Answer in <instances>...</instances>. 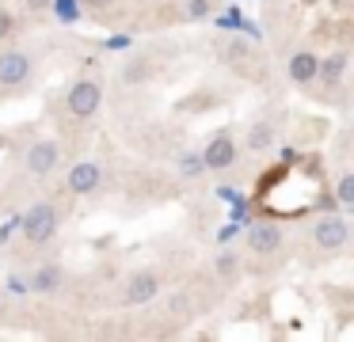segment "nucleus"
I'll return each mask as SVG.
<instances>
[{"mask_svg": "<svg viewBox=\"0 0 354 342\" xmlns=\"http://www.w3.org/2000/svg\"><path fill=\"white\" fill-rule=\"evenodd\" d=\"M95 187H100V164L80 160V164L69 171V190H73V194H92Z\"/></svg>", "mask_w": 354, "mask_h": 342, "instance_id": "obj_8", "label": "nucleus"}, {"mask_svg": "<svg viewBox=\"0 0 354 342\" xmlns=\"http://www.w3.org/2000/svg\"><path fill=\"white\" fill-rule=\"evenodd\" d=\"M316 243H320L324 251H335L346 243V236H351V228H346L343 217H320V225H316Z\"/></svg>", "mask_w": 354, "mask_h": 342, "instance_id": "obj_4", "label": "nucleus"}, {"mask_svg": "<svg viewBox=\"0 0 354 342\" xmlns=\"http://www.w3.org/2000/svg\"><path fill=\"white\" fill-rule=\"evenodd\" d=\"M290 76H293L297 84L316 80V76H320V57H316V53H308V50L293 53V57H290Z\"/></svg>", "mask_w": 354, "mask_h": 342, "instance_id": "obj_10", "label": "nucleus"}, {"mask_svg": "<svg viewBox=\"0 0 354 342\" xmlns=\"http://www.w3.org/2000/svg\"><path fill=\"white\" fill-rule=\"evenodd\" d=\"M4 35H12V15L8 12H0V38Z\"/></svg>", "mask_w": 354, "mask_h": 342, "instance_id": "obj_19", "label": "nucleus"}, {"mask_svg": "<svg viewBox=\"0 0 354 342\" xmlns=\"http://www.w3.org/2000/svg\"><path fill=\"white\" fill-rule=\"evenodd\" d=\"M27 4H35V8H42V4H46V0H27Z\"/></svg>", "mask_w": 354, "mask_h": 342, "instance_id": "obj_21", "label": "nucleus"}, {"mask_svg": "<svg viewBox=\"0 0 354 342\" xmlns=\"http://www.w3.org/2000/svg\"><path fill=\"white\" fill-rule=\"evenodd\" d=\"M35 289H39V293H50V289H57V270H39V278H35Z\"/></svg>", "mask_w": 354, "mask_h": 342, "instance_id": "obj_15", "label": "nucleus"}, {"mask_svg": "<svg viewBox=\"0 0 354 342\" xmlns=\"http://www.w3.org/2000/svg\"><path fill=\"white\" fill-rule=\"evenodd\" d=\"M259 198H263V209H270L278 198H286L278 205V217H297L320 198V182H316V175L308 167H278V171H270L263 179Z\"/></svg>", "mask_w": 354, "mask_h": 342, "instance_id": "obj_1", "label": "nucleus"}, {"mask_svg": "<svg viewBox=\"0 0 354 342\" xmlns=\"http://www.w3.org/2000/svg\"><path fill=\"white\" fill-rule=\"evenodd\" d=\"M156 289H160L156 274L141 270V274H133V278L126 281V301H130V304H149L156 296Z\"/></svg>", "mask_w": 354, "mask_h": 342, "instance_id": "obj_7", "label": "nucleus"}, {"mask_svg": "<svg viewBox=\"0 0 354 342\" xmlns=\"http://www.w3.org/2000/svg\"><path fill=\"white\" fill-rule=\"evenodd\" d=\"M54 228H57V213H54V205H31L27 209V217H24V236L31 243H46L50 236H54Z\"/></svg>", "mask_w": 354, "mask_h": 342, "instance_id": "obj_2", "label": "nucleus"}, {"mask_svg": "<svg viewBox=\"0 0 354 342\" xmlns=\"http://www.w3.org/2000/svg\"><path fill=\"white\" fill-rule=\"evenodd\" d=\"M179 167H183V175H202V171H206V156H194V152H187V156L179 160Z\"/></svg>", "mask_w": 354, "mask_h": 342, "instance_id": "obj_14", "label": "nucleus"}, {"mask_svg": "<svg viewBox=\"0 0 354 342\" xmlns=\"http://www.w3.org/2000/svg\"><path fill=\"white\" fill-rule=\"evenodd\" d=\"M248 243H252L255 251H263V255H270V251H278V243H282V232H278L274 225H255L252 232H248Z\"/></svg>", "mask_w": 354, "mask_h": 342, "instance_id": "obj_11", "label": "nucleus"}, {"mask_svg": "<svg viewBox=\"0 0 354 342\" xmlns=\"http://www.w3.org/2000/svg\"><path fill=\"white\" fill-rule=\"evenodd\" d=\"M343 65H346V57H343V53H335V57H331V61H328V65H320V73H324V80H328V84H335V80H339V76H343Z\"/></svg>", "mask_w": 354, "mask_h": 342, "instance_id": "obj_12", "label": "nucleus"}, {"mask_svg": "<svg viewBox=\"0 0 354 342\" xmlns=\"http://www.w3.org/2000/svg\"><path fill=\"white\" fill-rule=\"evenodd\" d=\"M335 198H339L343 205H351V209H354V175H343V179H339Z\"/></svg>", "mask_w": 354, "mask_h": 342, "instance_id": "obj_13", "label": "nucleus"}, {"mask_svg": "<svg viewBox=\"0 0 354 342\" xmlns=\"http://www.w3.org/2000/svg\"><path fill=\"white\" fill-rule=\"evenodd\" d=\"M54 164H57V144L54 141H39V144L27 149V167H31L35 175L54 171Z\"/></svg>", "mask_w": 354, "mask_h": 342, "instance_id": "obj_9", "label": "nucleus"}, {"mask_svg": "<svg viewBox=\"0 0 354 342\" xmlns=\"http://www.w3.org/2000/svg\"><path fill=\"white\" fill-rule=\"evenodd\" d=\"M248 144H252V149H267V144H270V129L267 126H255L252 137H248Z\"/></svg>", "mask_w": 354, "mask_h": 342, "instance_id": "obj_16", "label": "nucleus"}, {"mask_svg": "<svg viewBox=\"0 0 354 342\" xmlns=\"http://www.w3.org/2000/svg\"><path fill=\"white\" fill-rule=\"evenodd\" d=\"M206 167H214V171H221V167H229L232 160H236V144H232V137L229 133H217L214 141L206 144Z\"/></svg>", "mask_w": 354, "mask_h": 342, "instance_id": "obj_6", "label": "nucleus"}, {"mask_svg": "<svg viewBox=\"0 0 354 342\" xmlns=\"http://www.w3.org/2000/svg\"><path fill=\"white\" fill-rule=\"evenodd\" d=\"M31 76V61L24 53H0V84L4 88H16Z\"/></svg>", "mask_w": 354, "mask_h": 342, "instance_id": "obj_5", "label": "nucleus"}, {"mask_svg": "<svg viewBox=\"0 0 354 342\" xmlns=\"http://www.w3.org/2000/svg\"><path fill=\"white\" fill-rule=\"evenodd\" d=\"M100 99H103V88L95 80H77L69 88V99H65V103H69V111L77 114V118H92V114L100 111Z\"/></svg>", "mask_w": 354, "mask_h": 342, "instance_id": "obj_3", "label": "nucleus"}, {"mask_svg": "<svg viewBox=\"0 0 354 342\" xmlns=\"http://www.w3.org/2000/svg\"><path fill=\"white\" fill-rule=\"evenodd\" d=\"M187 12H191L194 19H202V15L209 12V0H191V4H187Z\"/></svg>", "mask_w": 354, "mask_h": 342, "instance_id": "obj_18", "label": "nucleus"}, {"mask_svg": "<svg viewBox=\"0 0 354 342\" xmlns=\"http://www.w3.org/2000/svg\"><path fill=\"white\" fill-rule=\"evenodd\" d=\"M84 4H92V8H107L111 0H84Z\"/></svg>", "mask_w": 354, "mask_h": 342, "instance_id": "obj_20", "label": "nucleus"}, {"mask_svg": "<svg viewBox=\"0 0 354 342\" xmlns=\"http://www.w3.org/2000/svg\"><path fill=\"white\" fill-rule=\"evenodd\" d=\"M236 255H232V251H229V255H221V258H217V270H221L225 274V278H232V274H236Z\"/></svg>", "mask_w": 354, "mask_h": 342, "instance_id": "obj_17", "label": "nucleus"}]
</instances>
